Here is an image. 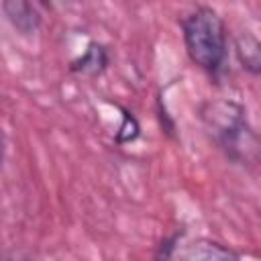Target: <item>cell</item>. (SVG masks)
<instances>
[{"label":"cell","instance_id":"obj_7","mask_svg":"<svg viewBox=\"0 0 261 261\" xmlns=\"http://www.w3.org/2000/svg\"><path fill=\"white\" fill-rule=\"evenodd\" d=\"M139 135H141L139 120L133 116V112H128L126 108H120V126L114 137L116 143H133Z\"/></svg>","mask_w":261,"mask_h":261},{"label":"cell","instance_id":"obj_1","mask_svg":"<svg viewBox=\"0 0 261 261\" xmlns=\"http://www.w3.org/2000/svg\"><path fill=\"white\" fill-rule=\"evenodd\" d=\"M200 120L214 145L237 165L253 167L259 161V137L241 102L228 98L208 100L200 106Z\"/></svg>","mask_w":261,"mask_h":261},{"label":"cell","instance_id":"obj_2","mask_svg":"<svg viewBox=\"0 0 261 261\" xmlns=\"http://www.w3.org/2000/svg\"><path fill=\"white\" fill-rule=\"evenodd\" d=\"M179 27L190 61L210 77H218L228 59V37L222 16L210 6H196L181 16Z\"/></svg>","mask_w":261,"mask_h":261},{"label":"cell","instance_id":"obj_8","mask_svg":"<svg viewBox=\"0 0 261 261\" xmlns=\"http://www.w3.org/2000/svg\"><path fill=\"white\" fill-rule=\"evenodd\" d=\"M157 118H159L161 130H163L169 139H175V120H173L171 114L167 112V106H165V102H163L161 96L157 98Z\"/></svg>","mask_w":261,"mask_h":261},{"label":"cell","instance_id":"obj_9","mask_svg":"<svg viewBox=\"0 0 261 261\" xmlns=\"http://www.w3.org/2000/svg\"><path fill=\"white\" fill-rule=\"evenodd\" d=\"M41 4H45V6H55L57 2H63V0H39Z\"/></svg>","mask_w":261,"mask_h":261},{"label":"cell","instance_id":"obj_6","mask_svg":"<svg viewBox=\"0 0 261 261\" xmlns=\"http://www.w3.org/2000/svg\"><path fill=\"white\" fill-rule=\"evenodd\" d=\"M234 55L245 71L251 75L261 73V43L253 33L243 31L234 37Z\"/></svg>","mask_w":261,"mask_h":261},{"label":"cell","instance_id":"obj_3","mask_svg":"<svg viewBox=\"0 0 261 261\" xmlns=\"http://www.w3.org/2000/svg\"><path fill=\"white\" fill-rule=\"evenodd\" d=\"M186 228L177 230L175 234L167 237L161 245L159 251L155 253L157 259H190V261H198V259H241V253H237L234 249L212 241V239H186Z\"/></svg>","mask_w":261,"mask_h":261},{"label":"cell","instance_id":"obj_10","mask_svg":"<svg viewBox=\"0 0 261 261\" xmlns=\"http://www.w3.org/2000/svg\"><path fill=\"white\" fill-rule=\"evenodd\" d=\"M2 157H4V137L0 133V163H2Z\"/></svg>","mask_w":261,"mask_h":261},{"label":"cell","instance_id":"obj_5","mask_svg":"<svg viewBox=\"0 0 261 261\" xmlns=\"http://www.w3.org/2000/svg\"><path fill=\"white\" fill-rule=\"evenodd\" d=\"M108 63H110V53H108L106 45H102L98 41H90L86 45V49L69 61L67 69L71 73H77L84 77H98L108 69Z\"/></svg>","mask_w":261,"mask_h":261},{"label":"cell","instance_id":"obj_4","mask_svg":"<svg viewBox=\"0 0 261 261\" xmlns=\"http://www.w3.org/2000/svg\"><path fill=\"white\" fill-rule=\"evenodd\" d=\"M2 14L22 37H31L41 29V14L31 0H2Z\"/></svg>","mask_w":261,"mask_h":261}]
</instances>
